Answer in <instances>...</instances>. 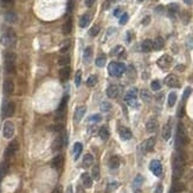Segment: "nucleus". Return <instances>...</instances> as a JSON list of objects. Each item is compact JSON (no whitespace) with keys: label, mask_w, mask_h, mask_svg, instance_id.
<instances>
[{"label":"nucleus","mask_w":193,"mask_h":193,"mask_svg":"<svg viewBox=\"0 0 193 193\" xmlns=\"http://www.w3.org/2000/svg\"><path fill=\"white\" fill-rule=\"evenodd\" d=\"M109 75L114 76V77H120L123 75V72L126 71V65L123 63H117V62H111L108 66Z\"/></svg>","instance_id":"4"},{"label":"nucleus","mask_w":193,"mask_h":193,"mask_svg":"<svg viewBox=\"0 0 193 193\" xmlns=\"http://www.w3.org/2000/svg\"><path fill=\"white\" fill-rule=\"evenodd\" d=\"M162 192H163V186H162L161 184H159V185L155 187L154 193H162Z\"/></svg>","instance_id":"57"},{"label":"nucleus","mask_w":193,"mask_h":193,"mask_svg":"<svg viewBox=\"0 0 193 193\" xmlns=\"http://www.w3.org/2000/svg\"><path fill=\"white\" fill-rule=\"evenodd\" d=\"M5 69L8 74H13L16 70V54L13 52H7L5 54Z\"/></svg>","instance_id":"5"},{"label":"nucleus","mask_w":193,"mask_h":193,"mask_svg":"<svg viewBox=\"0 0 193 193\" xmlns=\"http://www.w3.org/2000/svg\"><path fill=\"white\" fill-rule=\"evenodd\" d=\"M172 57L171 56H168V54H163V56H161L159 59H158V65L161 68V69H168L171 66V64H172Z\"/></svg>","instance_id":"10"},{"label":"nucleus","mask_w":193,"mask_h":193,"mask_svg":"<svg viewBox=\"0 0 193 193\" xmlns=\"http://www.w3.org/2000/svg\"><path fill=\"white\" fill-rule=\"evenodd\" d=\"M120 14H121V8H116L115 11H114V16L120 17Z\"/></svg>","instance_id":"60"},{"label":"nucleus","mask_w":193,"mask_h":193,"mask_svg":"<svg viewBox=\"0 0 193 193\" xmlns=\"http://www.w3.org/2000/svg\"><path fill=\"white\" fill-rule=\"evenodd\" d=\"M158 121L155 119H151L148 120V122L146 123V129L148 133H154L156 129H158Z\"/></svg>","instance_id":"18"},{"label":"nucleus","mask_w":193,"mask_h":193,"mask_svg":"<svg viewBox=\"0 0 193 193\" xmlns=\"http://www.w3.org/2000/svg\"><path fill=\"white\" fill-rule=\"evenodd\" d=\"M106 63H107V57H106L104 54H101V56H99V57L96 58V65H97L99 68H103V66L106 65Z\"/></svg>","instance_id":"36"},{"label":"nucleus","mask_w":193,"mask_h":193,"mask_svg":"<svg viewBox=\"0 0 193 193\" xmlns=\"http://www.w3.org/2000/svg\"><path fill=\"white\" fill-rule=\"evenodd\" d=\"M142 183H143V177L142 175H136V178L134 179V183H133V186L135 187V188H138L140 186L142 185Z\"/></svg>","instance_id":"41"},{"label":"nucleus","mask_w":193,"mask_h":193,"mask_svg":"<svg viewBox=\"0 0 193 193\" xmlns=\"http://www.w3.org/2000/svg\"><path fill=\"white\" fill-rule=\"evenodd\" d=\"M119 135H120V138L122 140H129L131 139V131L129 128H127V127H120L119 128Z\"/></svg>","instance_id":"13"},{"label":"nucleus","mask_w":193,"mask_h":193,"mask_svg":"<svg viewBox=\"0 0 193 193\" xmlns=\"http://www.w3.org/2000/svg\"><path fill=\"white\" fill-rule=\"evenodd\" d=\"M69 47H70V40H65V42L63 43L62 47H61V52H62V54H64V52H66Z\"/></svg>","instance_id":"50"},{"label":"nucleus","mask_w":193,"mask_h":193,"mask_svg":"<svg viewBox=\"0 0 193 193\" xmlns=\"http://www.w3.org/2000/svg\"><path fill=\"white\" fill-rule=\"evenodd\" d=\"M14 110H16V104L13 102H8L5 109H4V115L6 117H10V116H12L14 114Z\"/></svg>","instance_id":"16"},{"label":"nucleus","mask_w":193,"mask_h":193,"mask_svg":"<svg viewBox=\"0 0 193 193\" xmlns=\"http://www.w3.org/2000/svg\"><path fill=\"white\" fill-rule=\"evenodd\" d=\"M149 22H151V17L147 16L146 18L142 20V24H143V25H148V24H149Z\"/></svg>","instance_id":"59"},{"label":"nucleus","mask_w":193,"mask_h":193,"mask_svg":"<svg viewBox=\"0 0 193 193\" xmlns=\"http://www.w3.org/2000/svg\"><path fill=\"white\" fill-rule=\"evenodd\" d=\"M136 97H138V90L135 88H133V89H131L128 93L126 94L124 101L131 107H138V104H136Z\"/></svg>","instance_id":"6"},{"label":"nucleus","mask_w":193,"mask_h":193,"mask_svg":"<svg viewBox=\"0 0 193 193\" xmlns=\"http://www.w3.org/2000/svg\"><path fill=\"white\" fill-rule=\"evenodd\" d=\"M163 46H165V40H163V38L156 37L155 40L153 42V49L156 50V51H159V50H161Z\"/></svg>","instance_id":"30"},{"label":"nucleus","mask_w":193,"mask_h":193,"mask_svg":"<svg viewBox=\"0 0 193 193\" xmlns=\"http://www.w3.org/2000/svg\"><path fill=\"white\" fill-rule=\"evenodd\" d=\"M119 187V183H110L107 187V192H111V191H115L116 188Z\"/></svg>","instance_id":"51"},{"label":"nucleus","mask_w":193,"mask_h":193,"mask_svg":"<svg viewBox=\"0 0 193 193\" xmlns=\"http://www.w3.org/2000/svg\"><path fill=\"white\" fill-rule=\"evenodd\" d=\"M188 142V136H187V133L184 127V124L180 123L178 124V131H177V136H175V146L178 149H180L181 147H184Z\"/></svg>","instance_id":"3"},{"label":"nucleus","mask_w":193,"mask_h":193,"mask_svg":"<svg viewBox=\"0 0 193 193\" xmlns=\"http://www.w3.org/2000/svg\"><path fill=\"white\" fill-rule=\"evenodd\" d=\"M95 1H96V0H85V5H86L88 7H91L94 4H95Z\"/></svg>","instance_id":"58"},{"label":"nucleus","mask_w":193,"mask_h":193,"mask_svg":"<svg viewBox=\"0 0 193 193\" xmlns=\"http://www.w3.org/2000/svg\"><path fill=\"white\" fill-rule=\"evenodd\" d=\"M91 58H93V47L91 46L85 47L84 52H83V59H84V62L86 64L90 63L91 62Z\"/></svg>","instance_id":"26"},{"label":"nucleus","mask_w":193,"mask_h":193,"mask_svg":"<svg viewBox=\"0 0 193 193\" xmlns=\"http://www.w3.org/2000/svg\"><path fill=\"white\" fill-rule=\"evenodd\" d=\"M70 74H71V69L69 66H63L62 69L59 70V78L62 82H65L68 81L70 77Z\"/></svg>","instance_id":"14"},{"label":"nucleus","mask_w":193,"mask_h":193,"mask_svg":"<svg viewBox=\"0 0 193 193\" xmlns=\"http://www.w3.org/2000/svg\"><path fill=\"white\" fill-rule=\"evenodd\" d=\"M175 102H177V94L175 93H171L170 95H168V106L170 107H173L174 104H175Z\"/></svg>","instance_id":"40"},{"label":"nucleus","mask_w":193,"mask_h":193,"mask_svg":"<svg viewBox=\"0 0 193 193\" xmlns=\"http://www.w3.org/2000/svg\"><path fill=\"white\" fill-rule=\"evenodd\" d=\"M7 171H8V163L6 161L1 162V163H0V183H1V180L4 179V177L6 175Z\"/></svg>","instance_id":"31"},{"label":"nucleus","mask_w":193,"mask_h":193,"mask_svg":"<svg viewBox=\"0 0 193 193\" xmlns=\"http://www.w3.org/2000/svg\"><path fill=\"white\" fill-rule=\"evenodd\" d=\"M120 165H121V160H120V158L119 156H111L110 158V160H109V167L111 168V170H116V168H119L120 167Z\"/></svg>","instance_id":"24"},{"label":"nucleus","mask_w":193,"mask_h":193,"mask_svg":"<svg viewBox=\"0 0 193 193\" xmlns=\"http://www.w3.org/2000/svg\"><path fill=\"white\" fill-rule=\"evenodd\" d=\"M93 178L95 180H99V179H100V168H99L97 165L94 166V168H93Z\"/></svg>","instance_id":"43"},{"label":"nucleus","mask_w":193,"mask_h":193,"mask_svg":"<svg viewBox=\"0 0 193 193\" xmlns=\"http://www.w3.org/2000/svg\"><path fill=\"white\" fill-rule=\"evenodd\" d=\"M90 20H91V16L89 13H85L79 19V26L81 27H86L89 25V23H90Z\"/></svg>","instance_id":"29"},{"label":"nucleus","mask_w":193,"mask_h":193,"mask_svg":"<svg viewBox=\"0 0 193 193\" xmlns=\"http://www.w3.org/2000/svg\"><path fill=\"white\" fill-rule=\"evenodd\" d=\"M63 162H64V158H63V155H57V156H54L52 162H51V166L56 168V170H59L61 167H62Z\"/></svg>","instance_id":"19"},{"label":"nucleus","mask_w":193,"mask_h":193,"mask_svg":"<svg viewBox=\"0 0 193 193\" xmlns=\"http://www.w3.org/2000/svg\"><path fill=\"white\" fill-rule=\"evenodd\" d=\"M127 22H128V14H127V13H123L122 16L120 17V24H121V25H124Z\"/></svg>","instance_id":"55"},{"label":"nucleus","mask_w":193,"mask_h":193,"mask_svg":"<svg viewBox=\"0 0 193 193\" xmlns=\"http://www.w3.org/2000/svg\"><path fill=\"white\" fill-rule=\"evenodd\" d=\"M13 4V0H1V5L2 6H10V5H12Z\"/></svg>","instance_id":"56"},{"label":"nucleus","mask_w":193,"mask_h":193,"mask_svg":"<svg viewBox=\"0 0 193 193\" xmlns=\"http://www.w3.org/2000/svg\"><path fill=\"white\" fill-rule=\"evenodd\" d=\"M96 83H97V76H95V75L89 76L88 79H86V85L88 86H94V85H96Z\"/></svg>","instance_id":"39"},{"label":"nucleus","mask_w":193,"mask_h":193,"mask_svg":"<svg viewBox=\"0 0 193 193\" xmlns=\"http://www.w3.org/2000/svg\"><path fill=\"white\" fill-rule=\"evenodd\" d=\"M184 173V156L181 153H177L173 156V179L178 180Z\"/></svg>","instance_id":"1"},{"label":"nucleus","mask_w":193,"mask_h":193,"mask_svg":"<svg viewBox=\"0 0 193 193\" xmlns=\"http://www.w3.org/2000/svg\"><path fill=\"white\" fill-rule=\"evenodd\" d=\"M85 111H86V107H85V106L78 107L77 110H76V113H75V121H76V122H79V121L83 119V116L85 115Z\"/></svg>","instance_id":"21"},{"label":"nucleus","mask_w":193,"mask_h":193,"mask_svg":"<svg viewBox=\"0 0 193 193\" xmlns=\"http://www.w3.org/2000/svg\"><path fill=\"white\" fill-rule=\"evenodd\" d=\"M167 10H168V13H170V16H174V14H177V12L179 11V5L175 4V2H172L168 6H167Z\"/></svg>","instance_id":"32"},{"label":"nucleus","mask_w":193,"mask_h":193,"mask_svg":"<svg viewBox=\"0 0 193 193\" xmlns=\"http://www.w3.org/2000/svg\"><path fill=\"white\" fill-rule=\"evenodd\" d=\"M124 50H123V47L122 46H116L115 49H113V51H111V54H114V56H116V54H122Z\"/></svg>","instance_id":"53"},{"label":"nucleus","mask_w":193,"mask_h":193,"mask_svg":"<svg viewBox=\"0 0 193 193\" xmlns=\"http://www.w3.org/2000/svg\"><path fill=\"white\" fill-rule=\"evenodd\" d=\"M184 2L187 4V5H191V4L193 2V0H184Z\"/></svg>","instance_id":"63"},{"label":"nucleus","mask_w":193,"mask_h":193,"mask_svg":"<svg viewBox=\"0 0 193 193\" xmlns=\"http://www.w3.org/2000/svg\"><path fill=\"white\" fill-rule=\"evenodd\" d=\"M181 190H183V185H180V184H174L170 193H179Z\"/></svg>","instance_id":"46"},{"label":"nucleus","mask_w":193,"mask_h":193,"mask_svg":"<svg viewBox=\"0 0 193 193\" xmlns=\"http://www.w3.org/2000/svg\"><path fill=\"white\" fill-rule=\"evenodd\" d=\"M151 88L154 90V91H158L160 88H161V84H160V82L158 81V79H155V81H153L152 82V84H151Z\"/></svg>","instance_id":"44"},{"label":"nucleus","mask_w":193,"mask_h":193,"mask_svg":"<svg viewBox=\"0 0 193 193\" xmlns=\"http://www.w3.org/2000/svg\"><path fill=\"white\" fill-rule=\"evenodd\" d=\"M110 109H111L110 103H108V102H102L101 103V110L102 111H109Z\"/></svg>","instance_id":"45"},{"label":"nucleus","mask_w":193,"mask_h":193,"mask_svg":"<svg viewBox=\"0 0 193 193\" xmlns=\"http://www.w3.org/2000/svg\"><path fill=\"white\" fill-rule=\"evenodd\" d=\"M75 81H76V86H79V85H81V82H82V71L78 70L77 72H76V78H75Z\"/></svg>","instance_id":"49"},{"label":"nucleus","mask_w":193,"mask_h":193,"mask_svg":"<svg viewBox=\"0 0 193 193\" xmlns=\"http://www.w3.org/2000/svg\"><path fill=\"white\" fill-rule=\"evenodd\" d=\"M65 193H74V188H72V185H69L68 188H66V192Z\"/></svg>","instance_id":"61"},{"label":"nucleus","mask_w":193,"mask_h":193,"mask_svg":"<svg viewBox=\"0 0 193 193\" xmlns=\"http://www.w3.org/2000/svg\"><path fill=\"white\" fill-rule=\"evenodd\" d=\"M81 179H82V183H83L85 188H90L93 186V179H91V177L88 173H83Z\"/></svg>","instance_id":"22"},{"label":"nucleus","mask_w":193,"mask_h":193,"mask_svg":"<svg viewBox=\"0 0 193 193\" xmlns=\"http://www.w3.org/2000/svg\"><path fill=\"white\" fill-rule=\"evenodd\" d=\"M149 170L152 171V173L155 177H160L162 174V165L159 160H152L149 163Z\"/></svg>","instance_id":"9"},{"label":"nucleus","mask_w":193,"mask_h":193,"mask_svg":"<svg viewBox=\"0 0 193 193\" xmlns=\"http://www.w3.org/2000/svg\"><path fill=\"white\" fill-rule=\"evenodd\" d=\"M140 96H141V100L145 101V102H149V101H151V99H152V95H151V94H149V91H148V90H146V89L141 90Z\"/></svg>","instance_id":"37"},{"label":"nucleus","mask_w":193,"mask_h":193,"mask_svg":"<svg viewBox=\"0 0 193 193\" xmlns=\"http://www.w3.org/2000/svg\"><path fill=\"white\" fill-rule=\"evenodd\" d=\"M181 19H183V22L185 24H187L190 22V19H191V14H190V12H183V14H181Z\"/></svg>","instance_id":"47"},{"label":"nucleus","mask_w":193,"mask_h":193,"mask_svg":"<svg viewBox=\"0 0 193 193\" xmlns=\"http://www.w3.org/2000/svg\"><path fill=\"white\" fill-rule=\"evenodd\" d=\"M71 31H72V20L68 19L66 23L63 25V33L64 34H69Z\"/></svg>","instance_id":"33"},{"label":"nucleus","mask_w":193,"mask_h":193,"mask_svg":"<svg viewBox=\"0 0 193 193\" xmlns=\"http://www.w3.org/2000/svg\"><path fill=\"white\" fill-rule=\"evenodd\" d=\"M165 83L167 86L170 88H179L180 86V83H179V79L175 75H168L167 77L165 78Z\"/></svg>","instance_id":"11"},{"label":"nucleus","mask_w":193,"mask_h":193,"mask_svg":"<svg viewBox=\"0 0 193 193\" xmlns=\"http://www.w3.org/2000/svg\"><path fill=\"white\" fill-rule=\"evenodd\" d=\"M94 162V156L91 154H85L83 158V166L84 167H90Z\"/></svg>","instance_id":"34"},{"label":"nucleus","mask_w":193,"mask_h":193,"mask_svg":"<svg viewBox=\"0 0 193 193\" xmlns=\"http://www.w3.org/2000/svg\"><path fill=\"white\" fill-rule=\"evenodd\" d=\"M119 94V88L116 85H109L107 89V96L109 99H115Z\"/></svg>","instance_id":"27"},{"label":"nucleus","mask_w":193,"mask_h":193,"mask_svg":"<svg viewBox=\"0 0 193 193\" xmlns=\"http://www.w3.org/2000/svg\"><path fill=\"white\" fill-rule=\"evenodd\" d=\"M2 134L5 139H12L14 135V124L11 121H6L2 127Z\"/></svg>","instance_id":"7"},{"label":"nucleus","mask_w":193,"mask_h":193,"mask_svg":"<svg viewBox=\"0 0 193 193\" xmlns=\"http://www.w3.org/2000/svg\"><path fill=\"white\" fill-rule=\"evenodd\" d=\"M141 50H142L143 52H149V51H152V50H153V40H151V39L143 40L142 44H141Z\"/></svg>","instance_id":"23"},{"label":"nucleus","mask_w":193,"mask_h":193,"mask_svg":"<svg viewBox=\"0 0 193 193\" xmlns=\"http://www.w3.org/2000/svg\"><path fill=\"white\" fill-rule=\"evenodd\" d=\"M69 62H70V58L68 56H66V57H61V58L58 59V64H59V65H66Z\"/></svg>","instance_id":"52"},{"label":"nucleus","mask_w":193,"mask_h":193,"mask_svg":"<svg viewBox=\"0 0 193 193\" xmlns=\"http://www.w3.org/2000/svg\"><path fill=\"white\" fill-rule=\"evenodd\" d=\"M1 43H2V45H5L6 47L16 46L17 36L13 29H11V27L6 29V31L4 32V34L1 36Z\"/></svg>","instance_id":"2"},{"label":"nucleus","mask_w":193,"mask_h":193,"mask_svg":"<svg viewBox=\"0 0 193 193\" xmlns=\"http://www.w3.org/2000/svg\"><path fill=\"white\" fill-rule=\"evenodd\" d=\"M82 149H83V146L81 142H76L74 145V148H72V153H74V156H75V160H77L79 158V155L82 153Z\"/></svg>","instance_id":"28"},{"label":"nucleus","mask_w":193,"mask_h":193,"mask_svg":"<svg viewBox=\"0 0 193 193\" xmlns=\"http://www.w3.org/2000/svg\"><path fill=\"white\" fill-rule=\"evenodd\" d=\"M171 135H172V127H171L170 123H166L163 127H162V138L163 140H170Z\"/></svg>","instance_id":"20"},{"label":"nucleus","mask_w":193,"mask_h":193,"mask_svg":"<svg viewBox=\"0 0 193 193\" xmlns=\"http://www.w3.org/2000/svg\"><path fill=\"white\" fill-rule=\"evenodd\" d=\"M155 146V138H149L148 140H146L142 145V148L145 152H152L153 148Z\"/></svg>","instance_id":"15"},{"label":"nucleus","mask_w":193,"mask_h":193,"mask_svg":"<svg viewBox=\"0 0 193 193\" xmlns=\"http://www.w3.org/2000/svg\"><path fill=\"white\" fill-rule=\"evenodd\" d=\"M5 19L8 23H16L17 22V14L14 12H7L5 14Z\"/></svg>","instance_id":"38"},{"label":"nucleus","mask_w":193,"mask_h":193,"mask_svg":"<svg viewBox=\"0 0 193 193\" xmlns=\"http://www.w3.org/2000/svg\"><path fill=\"white\" fill-rule=\"evenodd\" d=\"M18 148H19V143H18L17 140H13L12 142H10L7 148H6V151H5V158L8 159V158L13 156V155L16 154L17 151H18Z\"/></svg>","instance_id":"8"},{"label":"nucleus","mask_w":193,"mask_h":193,"mask_svg":"<svg viewBox=\"0 0 193 193\" xmlns=\"http://www.w3.org/2000/svg\"><path fill=\"white\" fill-rule=\"evenodd\" d=\"M64 139H63V136H57L56 139H54V143H52V151L54 152H58V151H61L63 148V145H64Z\"/></svg>","instance_id":"17"},{"label":"nucleus","mask_w":193,"mask_h":193,"mask_svg":"<svg viewBox=\"0 0 193 193\" xmlns=\"http://www.w3.org/2000/svg\"><path fill=\"white\" fill-rule=\"evenodd\" d=\"M13 90H14V84H13V82L11 81V79H7V81H5V83H4V91L6 95H11V94L13 93Z\"/></svg>","instance_id":"25"},{"label":"nucleus","mask_w":193,"mask_h":193,"mask_svg":"<svg viewBox=\"0 0 193 193\" xmlns=\"http://www.w3.org/2000/svg\"><path fill=\"white\" fill-rule=\"evenodd\" d=\"M184 69H185L184 65H178L177 68H175V70H178V71H184Z\"/></svg>","instance_id":"62"},{"label":"nucleus","mask_w":193,"mask_h":193,"mask_svg":"<svg viewBox=\"0 0 193 193\" xmlns=\"http://www.w3.org/2000/svg\"><path fill=\"white\" fill-rule=\"evenodd\" d=\"M99 32H100V26H99V25H94L93 27L89 30V34L93 36V37H95V36L99 34Z\"/></svg>","instance_id":"42"},{"label":"nucleus","mask_w":193,"mask_h":193,"mask_svg":"<svg viewBox=\"0 0 193 193\" xmlns=\"http://www.w3.org/2000/svg\"><path fill=\"white\" fill-rule=\"evenodd\" d=\"M99 121H101V115H99V114H95V115L89 117V122L96 123V122H99Z\"/></svg>","instance_id":"54"},{"label":"nucleus","mask_w":193,"mask_h":193,"mask_svg":"<svg viewBox=\"0 0 193 193\" xmlns=\"http://www.w3.org/2000/svg\"><path fill=\"white\" fill-rule=\"evenodd\" d=\"M138 1H140V2H141V1H143V0H138Z\"/></svg>","instance_id":"64"},{"label":"nucleus","mask_w":193,"mask_h":193,"mask_svg":"<svg viewBox=\"0 0 193 193\" xmlns=\"http://www.w3.org/2000/svg\"><path fill=\"white\" fill-rule=\"evenodd\" d=\"M68 100H69V96H68V95H65V96L62 99V102H61L59 107H58V110H57V116H58L59 119H62L63 115H64V113H65L66 104H68Z\"/></svg>","instance_id":"12"},{"label":"nucleus","mask_w":193,"mask_h":193,"mask_svg":"<svg viewBox=\"0 0 193 193\" xmlns=\"http://www.w3.org/2000/svg\"><path fill=\"white\" fill-rule=\"evenodd\" d=\"M191 93H192V88L191 86H187L185 89V91H184V95H183V100L186 101L187 99H188V96L191 95Z\"/></svg>","instance_id":"48"},{"label":"nucleus","mask_w":193,"mask_h":193,"mask_svg":"<svg viewBox=\"0 0 193 193\" xmlns=\"http://www.w3.org/2000/svg\"><path fill=\"white\" fill-rule=\"evenodd\" d=\"M99 135L102 140H107L109 138V131L107 127H101L99 131Z\"/></svg>","instance_id":"35"}]
</instances>
